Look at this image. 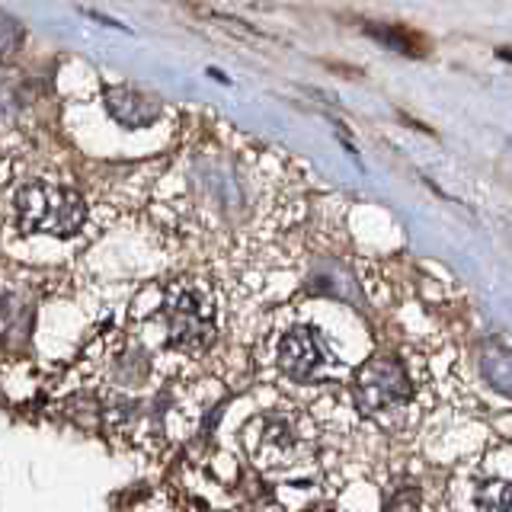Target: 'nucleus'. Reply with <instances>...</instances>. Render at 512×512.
Returning <instances> with one entry per match:
<instances>
[{"mask_svg":"<svg viewBox=\"0 0 512 512\" xmlns=\"http://www.w3.org/2000/svg\"><path fill=\"white\" fill-rule=\"evenodd\" d=\"M484 375L496 391L512 397V352H490L484 359Z\"/></svg>","mask_w":512,"mask_h":512,"instance_id":"6","label":"nucleus"},{"mask_svg":"<svg viewBox=\"0 0 512 512\" xmlns=\"http://www.w3.org/2000/svg\"><path fill=\"white\" fill-rule=\"evenodd\" d=\"M356 400L368 413H388L410 400L407 368L391 356H378L356 375Z\"/></svg>","mask_w":512,"mask_h":512,"instance_id":"3","label":"nucleus"},{"mask_svg":"<svg viewBox=\"0 0 512 512\" xmlns=\"http://www.w3.org/2000/svg\"><path fill=\"white\" fill-rule=\"evenodd\" d=\"M484 512H512V484H493L480 493Z\"/></svg>","mask_w":512,"mask_h":512,"instance_id":"7","label":"nucleus"},{"mask_svg":"<svg viewBox=\"0 0 512 512\" xmlns=\"http://www.w3.org/2000/svg\"><path fill=\"white\" fill-rule=\"evenodd\" d=\"M13 218L26 234L74 237L87 221V205L74 189L29 180L13 196Z\"/></svg>","mask_w":512,"mask_h":512,"instance_id":"2","label":"nucleus"},{"mask_svg":"<svg viewBox=\"0 0 512 512\" xmlns=\"http://www.w3.org/2000/svg\"><path fill=\"white\" fill-rule=\"evenodd\" d=\"M500 55H503L506 61H512V52H500Z\"/></svg>","mask_w":512,"mask_h":512,"instance_id":"9","label":"nucleus"},{"mask_svg":"<svg viewBox=\"0 0 512 512\" xmlns=\"http://www.w3.org/2000/svg\"><path fill=\"white\" fill-rule=\"evenodd\" d=\"M368 32H372V36H378L384 45L400 48V52H420V48L413 45V36H407V32H400V29H391V26H368Z\"/></svg>","mask_w":512,"mask_h":512,"instance_id":"8","label":"nucleus"},{"mask_svg":"<svg viewBox=\"0 0 512 512\" xmlns=\"http://www.w3.org/2000/svg\"><path fill=\"white\" fill-rule=\"evenodd\" d=\"M327 349L311 327H295L279 343V368L295 381H311L324 372Z\"/></svg>","mask_w":512,"mask_h":512,"instance_id":"4","label":"nucleus"},{"mask_svg":"<svg viewBox=\"0 0 512 512\" xmlns=\"http://www.w3.org/2000/svg\"><path fill=\"white\" fill-rule=\"evenodd\" d=\"M112 96H119V100L125 103V109L119 106V109H109L112 116H116L122 125H148L151 119H154V112H157V106L151 103V100H144V96H138V93H128V90H109Z\"/></svg>","mask_w":512,"mask_h":512,"instance_id":"5","label":"nucleus"},{"mask_svg":"<svg viewBox=\"0 0 512 512\" xmlns=\"http://www.w3.org/2000/svg\"><path fill=\"white\" fill-rule=\"evenodd\" d=\"M160 317H164L167 340L173 349L202 352L215 343V298L208 292V285L199 279H173L167 285L164 304H160Z\"/></svg>","mask_w":512,"mask_h":512,"instance_id":"1","label":"nucleus"}]
</instances>
